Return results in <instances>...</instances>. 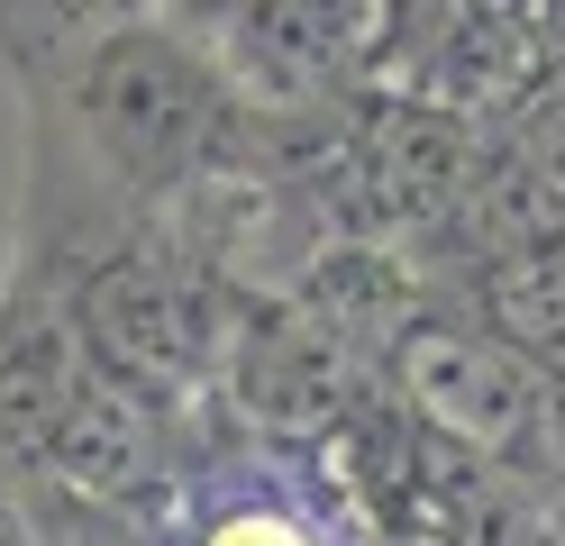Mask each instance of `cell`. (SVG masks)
<instances>
[{"label":"cell","mask_w":565,"mask_h":546,"mask_svg":"<svg viewBox=\"0 0 565 546\" xmlns=\"http://www.w3.org/2000/svg\"><path fill=\"white\" fill-rule=\"evenodd\" d=\"M38 291L64 310L74 346L100 374L164 400V410H192V400L220 383L228 338H237L228 301H220V274L183 246V228H156V218L110 237L64 282H38Z\"/></svg>","instance_id":"6da1fadb"},{"label":"cell","mask_w":565,"mask_h":546,"mask_svg":"<svg viewBox=\"0 0 565 546\" xmlns=\"http://www.w3.org/2000/svg\"><path fill=\"white\" fill-rule=\"evenodd\" d=\"M383 364H393V392L419 428H438L447 447L502 473H539V437L556 400V364L539 346H520L492 319H402Z\"/></svg>","instance_id":"7a4b0ae2"},{"label":"cell","mask_w":565,"mask_h":546,"mask_svg":"<svg viewBox=\"0 0 565 546\" xmlns=\"http://www.w3.org/2000/svg\"><path fill=\"white\" fill-rule=\"evenodd\" d=\"M456 100H374L347 128V182H365V210L393 228H438L483 192V137Z\"/></svg>","instance_id":"3957f363"},{"label":"cell","mask_w":565,"mask_h":546,"mask_svg":"<svg viewBox=\"0 0 565 546\" xmlns=\"http://www.w3.org/2000/svg\"><path fill=\"white\" fill-rule=\"evenodd\" d=\"M173 546H338V528L292 483L246 473V483H228V492H201L183 510V528H173Z\"/></svg>","instance_id":"277c9868"},{"label":"cell","mask_w":565,"mask_h":546,"mask_svg":"<svg viewBox=\"0 0 565 546\" xmlns=\"http://www.w3.org/2000/svg\"><path fill=\"white\" fill-rule=\"evenodd\" d=\"M539 501H547V528H565V374H556L547 437H539Z\"/></svg>","instance_id":"5b68a950"},{"label":"cell","mask_w":565,"mask_h":546,"mask_svg":"<svg viewBox=\"0 0 565 546\" xmlns=\"http://www.w3.org/2000/svg\"><path fill=\"white\" fill-rule=\"evenodd\" d=\"M447 10H456V0H393V36L419 28V19H447Z\"/></svg>","instance_id":"8992f818"}]
</instances>
